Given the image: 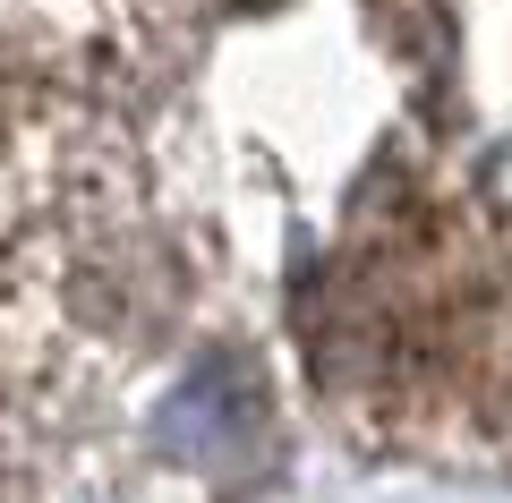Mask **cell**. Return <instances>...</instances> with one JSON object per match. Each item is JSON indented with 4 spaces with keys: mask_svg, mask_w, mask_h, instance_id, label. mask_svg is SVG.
I'll return each mask as SVG.
<instances>
[{
    "mask_svg": "<svg viewBox=\"0 0 512 503\" xmlns=\"http://www.w3.org/2000/svg\"><path fill=\"white\" fill-rule=\"evenodd\" d=\"M154 171L120 103L0 77V393L60 410L137 350Z\"/></svg>",
    "mask_w": 512,
    "mask_h": 503,
    "instance_id": "1",
    "label": "cell"
},
{
    "mask_svg": "<svg viewBox=\"0 0 512 503\" xmlns=\"http://www.w3.org/2000/svg\"><path fill=\"white\" fill-rule=\"evenodd\" d=\"M205 0H0V77L120 103L188 52Z\"/></svg>",
    "mask_w": 512,
    "mask_h": 503,
    "instance_id": "2",
    "label": "cell"
}]
</instances>
